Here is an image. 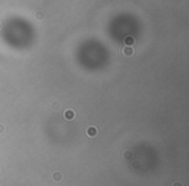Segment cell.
Listing matches in <instances>:
<instances>
[{
	"label": "cell",
	"mask_w": 189,
	"mask_h": 186,
	"mask_svg": "<svg viewBox=\"0 0 189 186\" xmlns=\"http://www.w3.org/2000/svg\"><path fill=\"white\" fill-rule=\"evenodd\" d=\"M122 155H123L124 160H131L132 157H133V154H132V151H129V150H128V151H127V150H126V151H123V154H122Z\"/></svg>",
	"instance_id": "obj_6"
},
{
	"label": "cell",
	"mask_w": 189,
	"mask_h": 186,
	"mask_svg": "<svg viewBox=\"0 0 189 186\" xmlns=\"http://www.w3.org/2000/svg\"><path fill=\"white\" fill-rule=\"evenodd\" d=\"M122 53H123L124 56H132L133 55V50H132L131 46H126V47L122 50Z\"/></svg>",
	"instance_id": "obj_5"
},
{
	"label": "cell",
	"mask_w": 189,
	"mask_h": 186,
	"mask_svg": "<svg viewBox=\"0 0 189 186\" xmlns=\"http://www.w3.org/2000/svg\"><path fill=\"white\" fill-rule=\"evenodd\" d=\"M41 5H43L44 8H48V7L51 5V0H43V1H41Z\"/></svg>",
	"instance_id": "obj_9"
},
{
	"label": "cell",
	"mask_w": 189,
	"mask_h": 186,
	"mask_svg": "<svg viewBox=\"0 0 189 186\" xmlns=\"http://www.w3.org/2000/svg\"><path fill=\"white\" fill-rule=\"evenodd\" d=\"M75 112L72 109H67V111H65V113H64V117H65V120H67V121H71V120H74L75 118Z\"/></svg>",
	"instance_id": "obj_3"
},
{
	"label": "cell",
	"mask_w": 189,
	"mask_h": 186,
	"mask_svg": "<svg viewBox=\"0 0 189 186\" xmlns=\"http://www.w3.org/2000/svg\"><path fill=\"white\" fill-rule=\"evenodd\" d=\"M171 186H183V183H181V182H179V181H175V182H173Z\"/></svg>",
	"instance_id": "obj_11"
},
{
	"label": "cell",
	"mask_w": 189,
	"mask_h": 186,
	"mask_svg": "<svg viewBox=\"0 0 189 186\" xmlns=\"http://www.w3.org/2000/svg\"><path fill=\"white\" fill-rule=\"evenodd\" d=\"M135 43V39L132 37H126L124 38V44L126 46H132Z\"/></svg>",
	"instance_id": "obj_7"
},
{
	"label": "cell",
	"mask_w": 189,
	"mask_h": 186,
	"mask_svg": "<svg viewBox=\"0 0 189 186\" xmlns=\"http://www.w3.org/2000/svg\"><path fill=\"white\" fill-rule=\"evenodd\" d=\"M34 17H35L38 21H43L44 17H45V13H44V11H41V9H38V11L34 12Z\"/></svg>",
	"instance_id": "obj_4"
},
{
	"label": "cell",
	"mask_w": 189,
	"mask_h": 186,
	"mask_svg": "<svg viewBox=\"0 0 189 186\" xmlns=\"http://www.w3.org/2000/svg\"><path fill=\"white\" fill-rule=\"evenodd\" d=\"M98 134V130L96 126H88L87 130H85V135L89 137V138H93V137H96Z\"/></svg>",
	"instance_id": "obj_1"
},
{
	"label": "cell",
	"mask_w": 189,
	"mask_h": 186,
	"mask_svg": "<svg viewBox=\"0 0 189 186\" xmlns=\"http://www.w3.org/2000/svg\"><path fill=\"white\" fill-rule=\"evenodd\" d=\"M1 26H3V25H1V22H0V30H1Z\"/></svg>",
	"instance_id": "obj_12"
},
{
	"label": "cell",
	"mask_w": 189,
	"mask_h": 186,
	"mask_svg": "<svg viewBox=\"0 0 189 186\" xmlns=\"http://www.w3.org/2000/svg\"><path fill=\"white\" fill-rule=\"evenodd\" d=\"M62 178H64V174H62V172H60V170H54V172L52 173V180H53L54 182H61Z\"/></svg>",
	"instance_id": "obj_2"
},
{
	"label": "cell",
	"mask_w": 189,
	"mask_h": 186,
	"mask_svg": "<svg viewBox=\"0 0 189 186\" xmlns=\"http://www.w3.org/2000/svg\"><path fill=\"white\" fill-rule=\"evenodd\" d=\"M0 173H1V169H0Z\"/></svg>",
	"instance_id": "obj_13"
},
{
	"label": "cell",
	"mask_w": 189,
	"mask_h": 186,
	"mask_svg": "<svg viewBox=\"0 0 189 186\" xmlns=\"http://www.w3.org/2000/svg\"><path fill=\"white\" fill-rule=\"evenodd\" d=\"M4 133H5V125L0 122V135H1V134H4Z\"/></svg>",
	"instance_id": "obj_10"
},
{
	"label": "cell",
	"mask_w": 189,
	"mask_h": 186,
	"mask_svg": "<svg viewBox=\"0 0 189 186\" xmlns=\"http://www.w3.org/2000/svg\"><path fill=\"white\" fill-rule=\"evenodd\" d=\"M60 107H61L60 102H52V104H51V109L52 111H58Z\"/></svg>",
	"instance_id": "obj_8"
}]
</instances>
